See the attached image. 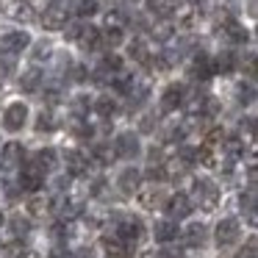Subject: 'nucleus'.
Returning a JSON list of instances; mask_svg holds the SVG:
<instances>
[{
  "label": "nucleus",
  "mask_w": 258,
  "mask_h": 258,
  "mask_svg": "<svg viewBox=\"0 0 258 258\" xmlns=\"http://www.w3.org/2000/svg\"><path fill=\"white\" fill-rule=\"evenodd\" d=\"M217 203H219V191H217V186L211 183V180H206V178H200V180H195V206L200 208V211H214L217 208Z\"/></svg>",
  "instance_id": "f257e3e1"
},
{
  "label": "nucleus",
  "mask_w": 258,
  "mask_h": 258,
  "mask_svg": "<svg viewBox=\"0 0 258 258\" xmlns=\"http://www.w3.org/2000/svg\"><path fill=\"white\" fill-rule=\"evenodd\" d=\"M111 233L117 236L122 244H134V241H139L142 236H145V225H142L139 219H134V217H119L117 228H114Z\"/></svg>",
  "instance_id": "f03ea898"
},
{
  "label": "nucleus",
  "mask_w": 258,
  "mask_h": 258,
  "mask_svg": "<svg viewBox=\"0 0 258 258\" xmlns=\"http://www.w3.org/2000/svg\"><path fill=\"white\" fill-rule=\"evenodd\" d=\"M70 20V9L64 0H56V3H50V6L45 9V14H42V25H45L47 31H61L64 25H67Z\"/></svg>",
  "instance_id": "7ed1b4c3"
},
{
  "label": "nucleus",
  "mask_w": 258,
  "mask_h": 258,
  "mask_svg": "<svg viewBox=\"0 0 258 258\" xmlns=\"http://www.w3.org/2000/svg\"><path fill=\"white\" fill-rule=\"evenodd\" d=\"M111 147H114V153H117V158H136L139 156V136L125 131V134H119L117 139H114Z\"/></svg>",
  "instance_id": "20e7f679"
},
{
  "label": "nucleus",
  "mask_w": 258,
  "mask_h": 258,
  "mask_svg": "<svg viewBox=\"0 0 258 258\" xmlns=\"http://www.w3.org/2000/svg\"><path fill=\"white\" fill-rule=\"evenodd\" d=\"M239 233H241L239 219H236V217L222 219V222L217 225V244H219V247H230L236 239H239Z\"/></svg>",
  "instance_id": "39448f33"
},
{
  "label": "nucleus",
  "mask_w": 258,
  "mask_h": 258,
  "mask_svg": "<svg viewBox=\"0 0 258 258\" xmlns=\"http://www.w3.org/2000/svg\"><path fill=\"white\" fill-rule=\"evenodd\" d=\"M28 45H31V36L25 34V31H9V34L0 36V47H3L9 56H14V53H23Z\"/></svg>",
  "instance_id": "423d86ee"
},
{
  "label": "nucleus",
  "mask_w": 258,
  "mask_h": 258,
  "mask_svg": "<svg viewBox=\"0 0 258 258\" xmlns=\"http://www.w3.org/2000/svg\"><path fill=\"white\" fill-rule=\"evenodd\" d=\"M25 119H28V106H25V103H12V106L6 108V114H3L6 131H20L25 125Z\"/></svg>",
  "instance_id": "0eeeda50"
},
{
  "label": "nucleus",
  "mask_w": 258,
  "mask_h": 258,
  "mask_svg": "<svg viewBox=\"0 0 258 258\" xmlns=\"http://www.w3.org/2000/svg\"><path fill=\"white\" fill-rule=\"evenodd\" d=\"M42 183H45V172H42L36 164H31V167H25L23 172H20V186H23V191H39Z\"/></svg>",
  "instance_id": "6e6552de"
},
{
  "label": "nucleus",
  "mask_w": 258,
  "mask_h": 258,
  "mask_svg": "<svg viewBox=\"0 0 258 258\" xmlns=\"http://www.w3.org/2000/svg\"><path fill=\"white\" fill-rule=\"evenodd\" d=\"M167 214H169V219H183V217H189L191 214V200L186 195H172L167 200Z\"/></svg>",
  "instance_id": "1a4fd4ad"
},
{
  "label": "nucleus",
  "mask_w": 258,
  "mask_h": 258,
  "mask_svg": "<svg viewBox=\"0 0 258 258\" xmlns=\"http://www.w3.org/2000/svg\"><path fill=\"white\" fill-rule=\"evenodd\" d=\"M153 236H156V241H161V244L178 239V222H175V219H158V222L153 225Z\"/></svg>",
  "instance_id": "9d476101"
},
{
  "label": "nucleus",
  "mask_w": 258,
  "mask_h": 258,
  "mask_svg": "<svg viewBox=\"0 0 258 258\" xmlns=\"http://www.w3.org/2000/svg\"><path fill=\"white\" fill-rule=\"evenodd\" d=\"M23 156H25V150H23V145L20 142H9V145H3V153H0V161H3V167H20L23 164Z\"/></svg>",
  "instance_id": "9b49d317"
},
{
  "label": "nucleus",
  "mask_w": 258,
  "mask_h": 258,
  "mask_svg": "<svg viewBox=\"0 0 258 258\" xmlns=\"http://www.w3.org/2000/svg\"><path fill=\"white\" fill-rule=\"evenodd\" d=\"M67 172L81 178V175L89 172V156H84L81 150H70L67 153Z\"/></svg>",
  "instance_id": "f8f14e48"
},
{
  "label": "nucleus",
  "mask_w": 258,
  "mask_h": 258,
  "mask_svg": "<svg viewBox=\"0 0 258 258\" xmlns=\"http://www.w3.org/2000/svg\"><path fill=\"white\" fill-rule=\"evenodd\" d=\"M214 75V58H208L206 53H197L195 61H191V78L208 81Z\"/></svg>",
  "instance_id": "ddd939ff"
},
{
  "label": "nucleus",
  "mask_w": 258,
  "mask_h": 258,
  "mask_svg": "<svg viewBox=\"0 0 258 258\" xmlns=\"http://www.w3.org/2000/svg\"><path fill=\"white\" fill-rule=\"evenodd\" d=\"M183 106V86H169L161 95V108L164 111H178Z\"/></svg>",
  "instance_id": "4468645a"
},
{
  "label": "nucleus",
  "mask_w": 258,
  "mask_h": 258,
  "mask_svg": "<svg viewBox=\"0 0 258 258\" xmlns=\"http://www.w3.org/2000/svg\"><path fill=\"white\" fill-rule=\"evenodd\" d=\"M78 42L84 50H92V47H97L100 45V31L95 28V25H81V31H78Z\"/></svg>",
  "instance_id": "2eb2a0df"
},
{
  "label": "nucleus",
  "mask_w": 258,
  "mask_h": 258,
  "mask_svg": "<svg viewBox=\"0 0 258 258\" xmlns=\"http://www.w3.org/2000/svg\"><path fill=\"white\" fill-rule=\"evenodd\" d=\"M42 81H45V75H42L39 67H31L23 73V78H20V86H23V92H36L42 86Z\"/></svg>",
  "instance_id": "dca6fc26"
},
{
  "label": "nucleus",
  "mask_w": 258,
  "mask_h": 258,
  "mask_svg": "<svg viewBox=\"0 0 258 258\" xmlns=\"http://www.w3.org/2000/svg\"><path fill=\"white\" fill-rule=\"evenodd\" d=\"M139 180H142V175L136 172V169H122V175H119V191H122V195L139 191Z\"/></svg>",
  "instance_id": "f3484780"
},
{
  "label": "nucleus",
  "mask_w": 258,
  "mask_h": 258,
  "mask_svg": "<svg viewBox=\"0 0 258 258\" xmlns=\"http://www.w3.org/2000/svg\"><path fill=\"white\" fill-rule=\"evenodd\" d=\"M222 34L228 36L230 42H247V36H250L244 25L236 23V20H225V23H222Z\"/></svg>",
  "instance_id": "a211bd4d"
},
{
  "label": "nucleus",
  "mask_w": 258,
  "mask_h": 258,
  "mask_svg": "<svg viewBox=\"0 0 258 258\" xmlns=\"http://www.w3.org/2000/svg\"><path fill=\"white\" fill-rule=\"evenodd\" d=\"M147 9H150V14H156L158 20H169L175 12V0H150Z\"/></svg>",
  "instance_id": "6ab92c4d"
},
{
  "label": "nucleus",
  "mask_w": 258,
  "mask_h": 258,
  "mask_svg": "<svg viewBox=\"0 0 258 258\" xmlns=\"http://www.w3.org/2000/svg\"><path fill=\"white\" fill-rule=\"evenodd\" d=\"M103 247H106V252H108L111 258L128 255V244H122V241H119L114 233H106V236H103Z\"/></svg>",
  "instance_id": "aec40b11"
},
{
  "label": "nucleus",
  "mask_w": 258,
  "mask_h": 258,
  "mask_svg": "<svg viewBox=\"0 0 258 258\" xmlns=\"http://www.w3.org/2000/svg\"><path fill=\"white\" fill-rule=\"evenodd\" d=\"M128 50H131V58H136L139 64H147V61L153 58L150 45H147L145 39H134V42H131V47H128Z\"/></svg>",
  "instance_id": "412c9836"
},
{
  "label": "nucleus",
  "mask_w": 258,
  "mask_h": 258,
  "mask_svg": "<svg viewBox=\"0 0 258 258\" xmlns=\"http://www.w3.org/2000/svg\"><path fill=\"white\" fill-rule=\"evenodd\" d=\"M139 203H142V206H145V208H150V211H153V208L164 206V195H161V191L156 189V186H150V189L139 191Z\"/></svg>",
  "instance_id": "4be33fe9"
},
{
  "label": "nucleus",
  "mask_w": 258,
  "mask_h": 258,
  "mask_svg": "<svg viewBox=\"0 0 258 258\" xmlns=\"http://www.w3.org/2000/svg\"><path fill=\"white\" fill-rule=\"evenodd\" d=\"M183 239H186V244H191V247H200L203 241H206V225H200V222L189 225V228L183 230Z\"/></svg>",
  "instance_id": "5701e85b"
},
{
  "label": "nucleus",
  "mask_w": 258,
  "mask_h": 258,
  "mask_svg": "<svg viewBox=\"0 0 258 258\" xmlns=\"http://www.w3.org/2000/svg\"><path fill=\"white\" fill-rule=\"evenodd\" d=\"M92 158H95L97 164H103V167H108V164L117 158V153H114L111 145H95L92 147Z\"/></svg>",
  "instance_id": "b1692460"
},
{
  "label": "nucleus",
  "mask_w": 258,
  "mask_h": 258,
  "mask_svg": "<svg viewBox=\"0 0 258 258\" xmlns=\"http://www.w3.org/2000/svg\"><path fill=\"white\" fill-rule=\"evenodd\" d=\"M36 167H39L42 172L56 169V150H53V147H45V150L36 153Z\"/></svg>",
  "instance_id": "393cba45"
},
{
  "label": "nucleus",
  "mask_w": 258,
  "mask_h": 258,
  "mask_svg": "<svg viewBox=\"0 0 258 258\" xmlns=\"http://www.w3.org/2000/svg\"><path fill=\"white\" fill-rule=\"evenodd\" d=\"M172 31H175V25L169 23V20H158V23L150 28V36L158 39V42H167V39H172Z\"/></svg>",
  "instance_id": "a878e982"
},
{
  "label": "nucleus",
  "mask_w": 258,
  "mask_h": 258,
  "mask_svg": "<svg viewBox=\"0 0 258 258\" xmlns=\"http://www.w3.org/2000/svg\"><path fill=\"white\" fill-rule=\"evenodd\" d=\"M9 17H14V20H31V17H34V6H31L28 0H17V3H12V9H9Z\"/></svg>",
  "instance_id": "bb28decb"
},
{
  "label": "nucleus",
  "mask_w": 258,
  "mask_h": 258,
  "mask_svg": "<svg viewBox=\"0 0 258 258\" xmlns=\"http://www.w3.org/2000/svg\"><path fill=\"white\" fill-rule=\"evenodd\" d=\"M95 111L100 114V117H111V114L117 111V100H114V97H108V95L97 97V103H95Z\"/></svg>",
  "instance_id": "cd10ccee"
},
{
  "label": "nucleus",
  "mask_w": 258,
  "mask_h": 258,
  "mask_svg": "<svg viewBox=\"0 0 258 258\" xmlns=\"http://www.w3.org/2000/svg\"><path fill=\"white\" fill-rule=\"evenodd\" d=\"M47 208H50V203H47L45 197H39V195H34L28 200V214H31V217H45Z\"/></svg>",
  "instance_id": "c85d7f7f"
},
{
  "label": "nucleus",
  "mask_w": 258,
  "mask_h": 258,
  "mask_svg": "<svg viewBox=\"0 0 258 258\" xmlns=\"http://www.w3.org/2000/svg\"><path fill=\"white\" fill-rule=\"evenodd\" d=\"M236 67V56L233 53H219L217 61H214V73H230Z\"/></svg>",
  "instance_id": "c756f323"
},
{
  "label": "nucleus",
  "mask_w": 258,
  "mask_h": 258,
  "mask_svg": "<svg viewBox=\"0 0 258 258\" xmlns=\"http://www.w3.org/2000/svg\"><path fill=\"white\" fill-rule=\"evenodd\" d=\"M119 42H122V31L119 28H106L100 34V45H106V47H117Z\"/></svg>",
  "instance_id": "7c9ffc66"
},
{
  "label": "nucleus",
  "mask_w": 258,
  "mask_h": 258,
  "mask_svg": "<svg viewBox=\"0 0 258 258\" xmlns=\"http://www.w3.org/2000/svg\"><path fill=\"white\" fill-rule=\"evenodd\" d=\"M100 70H106V73H119V70H122V58H119L117 53H106Z\"/></svg>",
  "instance_id": "2f4dec72"
},
{
  "label": "nucleus",
  "mask_w": 258,
  "mask_h": 258,
  "mask_svg": "<svg viewBox=\"0 0 258 258\" xmlns=\"http://www.w3.org/2000/svg\"><path fill=\"white\" fill-rule=\"evenodd\" d=\"M53 128H56V117H53V111H42L39 117H36V131L45 134V131H53Z\"/></svg>",
  "instance_id": "473e14b6"
},
{
  "label": "nucleus",
  "mask_w": 258,
  "mask_h": 258,
  "mask_svg": "<svg viewBox=\"0 0 258 258\" xmlns=\"http://www.w3.org/2000/svg\"><path fill=\"white\" fill-rule=\"evenodd\" d=\"M6 258H28L31 252H28V247L23 244V241H12V244H6Z\"/></svg>",
  "instance_id": "72a5a7b5"
},
{
  "label": "nucleus",
  "mask_w": 258,
  "mask_h": 258,
  "mask_svg": "<svg viewBox=\"0 0 258 258\" xmlns=\"http://www.w3.org/2000/svg\"><path fill=\"white\" fill-rule=\"evenodd\" d=\"M89 108H92V100H89V97H84V95H81V97H75V100H73V111H75V117H86V114H89Z\"/></svg>",
  "instance_id": "f704fd0d"
},
{
  "label": "nucleus",
  "mask_w": 258,
  "mask_h": 258,
  "mask_svg": "<svg viewBox=\"0 0 258 258\" xmlns=\"http://www.w3.org/2000/svg\"><path fill=\"white\" fill-rule=\"evenodd\" d=\"M95 12H97V0H78V6H75L78 17H92Z\"/></svg>",
  "instance_id": "c9c22d12"
},
{
  "label": "nucleus",
  "mask_w": 258,
  "mask_h": 258,
  "mask_svg": "<svg viewBox=\"0 0 258 258\" xmlns=\"http://www.w3.org/2000/svg\"><path fill=\"white\" fill-rule=\"evenodd\" d=\"M236 258H258V241H255V236H252V239L247 241L239 252H236Z\"/></svg>",
  "instance_id": "e433bc0d"
},
{
  "label": "nucleus",
  "mask_w": 258,
  "mask_h": 258,
  "mask_svg": "<svg viewBox=\"0 0 258 258\" xmlns=\"http://www.w3.org/2000/svg\"><path fill=\"white\" fill-rule=\"evenodd\" d=\"M122 25H125L122 12H108L106 14V28H119V31H122Z\"/></svg>",
  "instance_id": "4c0bfd02"
},
{
  "label": "nucleus",
  "mask_w": 258,
  "mask_h": 258,
  "mask_svg": "<svg viewBox=\"0 0 258 258\" xmlns=\"http://www.w3.org/2000/svg\"><path fill=\"white\" fill-rule=\"evenodd\" d=\"M12 230H14V236H25L31 230V222H28V219H23V217H14L12 219Z\"/></svg>",
  "instance_id": "58836bf2"
},
{
  "label": "nucleus",
  "mask_w": 258,
  "mask_h": 258,
  "mask_svg": "<svg viewBox=\"0 0 258 258\" xmlns=\"http://www.w3.org/2000/svg\"><path fill=\"white\" fill-rule=\"evenodd\" d=\"M12 73H14V58H12V56L0 58V81H6Z\"/></svg>",
  "instance_id": "ea45409f"
},
{
  "label": "nucleus",
  "mask_w": 258,
  "mask_h": 258,
  "mask_svg": "<svg viewBox=\"0 0 258 258\" xmlns=\"http://www.w3.org/2000/svg\"><path fill=\"white\" fill-rule=\"evenodd\" d=\"M50 53H53L50 42H39V45H36V50H34V58H36V61H42V58H47Z\"/></svg>",
  "instance_id": "a19ab883"
},
{
  "label": "nucleus",
  "mask_w": 258,
  "mask_h": 258,
  "mask_svg": "<svg viewBox=\"0 0 258 258\" xmlns=\"http://www.w3.org/2000/svg\"><path fill=\"white\" fill-rule=\"evenodd\" d=\"M73 131H75V134H78V136H84V139H86V136H92V125H86L84 119H78Z\"/></svg>",
  "instance_id": "79ce46f5"
},
{
  "label": "nucleus",
  "mask_w": 258,
  "mask_h": 258,
  "mask_svg": "<svg viewBox=\"0 0 258 258\" xmlns=\"http://www.w3.org/2000/svg\"><path fill=\"white\" fill-rule=\"evenodd\" d=\"M239 95H241V103H252V95H255V92H252V84L247 86V89L241 86V92H239Z\"/></svg>",
  "instance_id": "37998d69"
},
{
  "label": "nucleus",
  "mask_w": 258,
  "mask_h": 258,
  "mask_svg": "<svg viewBox=\"0 0 258 258\" xmlns=\"http://www.w3.org/2000/svg\"><path fill=\"white\" fill-rule=\"evenodd\" d=\"M139 258H161V255H158V252L156 250H145V252H142V255Z\"/></svg>",
  "instance_id": "c03bdc74"
},
{
  "label": "nucleus",
  "mask_w": 258,
  "mask_h": 258,
  "mask_svg": "<svg viewBox=\"0 0 258 258\" xmlns=\"http://www.w3.org/2000/svg\"><path fill=\"white\" fill-rule=\"evenodd\" d=\"M161 258H183V255H180V252H175V250H169V252H164Z\"/></svg>",
  "instance_id": "a18cd8bd"
},
{
  "label": "nucleus",
  "mask_w": 258,
  "mask_h": 258,
  "mask_svg": "<svg viewBox=\"0 0 258 258\" xmlns=\"http://www.w3.org/2000/svg\"><path fill=\"white\" fill-rule=\"evenodd\" d=\"M0 222H3V214H0Z\"/></svg>",
  "instance_id": "49530a36"
},
{
  "label": "nucleus",
  "mask_w": 258,
  "mask_h": 258,
  "mask_svg": "<svg viewBox=\"0 0 258 258\" xmlns=\"http://www.w3.org/2000/svg\"><path fill=\"white\" fill-rule=\"evenodd\" d=\"M119 258H128V255H119Z\"/></svg>",
  "instance_id": "de8ad7c7"
},
{
  "label": "nucleus",
  "mask_w": 258,
  "mask_h": 258,
  "mask_svg": "<svg viewBox=\"0 0 258 258\" xmlns=\"http://www.w3.org/2000/svg\"><path fill=\"white\" fill-rule=\"evenodd\" d=\"M28 258H36V255H28Z\"/></svg>",
  "instance_id": "09e8293b"
}]
</instances>
